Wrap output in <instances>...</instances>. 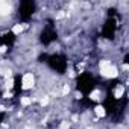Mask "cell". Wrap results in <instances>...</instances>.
<instances>
[{"label":"cell","instance_id":"1","mask_svg":"<svg viewBox=\"0 0 129 129\" xmlns=\"http://www.w3.org/2000/svg\"><path fill=\"white\" fill-rule=\"evenodd\" d=\"M35 85V76L34 73H24L21 78V88L23 90H30Z\"/></svg>","mask_w":129,"mask_h":129},{"label":"cell","instance_id":"2","mask_svg":"<svg viewBox=\"0 0 129 129\" xmlns=\"http://www.w3.org/2000/svg\"><path fill=\"white\" fill-rule=\"evenodd\" d=\"M102 76L105 79H112V78H117L118 76V69L114 67V66H109V67H105L102 69Z\"/></svg>","mask_w":129,"mask_h":129},{"label":"cell","instance_id":"3","mask_svg":"<svg viewBox=\"0 0 129 129\" xmlns=\"http://www.w3.org/2000/svg\"><path fill=\"white\" fill-rule=\"evenodd\" d=\"M90 99H91V100L99 102V100H102V99H103V93H102L100 90H93V91L90 93Z\"/></svg>","mask_w":129,"mask_h":129},{"label":"cell","instance_id":"4","mask_svg":"<svg viewBox=\"0 0 129 129\" xmlns=\"http://www.w3.org/2000/svg\"><path fill=\"white\" fill-rule=\"evenodd\" d=\"M123 94H124V85H117L114 88V97L118 100V99H121Z\"/></svg>","mask_w":129,"mask_h":129},{"label":"cell","instance_id":"5","mask_svg":"<svg viewBox=\"0 0 129 129\" xmlns=\"http://www.w3.org/2000/svg\"><path fill=\"white\" fill-rule=\"evenodd\" d=\"M93 111H94V114H96L99 118H102V117H105V115H106V109H105L102 105H97V106H96Z\"/></svg>","mask_w":129,"mask_h":129},{"label":"cell","instance_id":"6","mask_svg":"<svg viewBox=\"0 0 129 129\" xmlns=\"http://www.w3.org/2000/svg\"><path fill=\"white\" fill-rule=\"evenodd\" d=\"M23 30H24V24H20V23H17V24H14V26H12V32H14L15 35H20Z\"/></svg>","mask_w":129,"mask_h":129},{"label":"cell","instance_id":"7","mask_svg":"<svg viewBox=\"0 0 129 129\" xmlns=\"http://www.w3.org/2000/svg\"><path fill=\"white\" fill-rule=\"evenodd\" d=\"M20 103H21V106H29V105H32V97L23 96V97L20 99Z\"/></svg>","mask_w":129,"mask_h":129},{"label":"cell","instance_id":"8","mask_svg":"<svg viewBox=\"0 0 129 129\" xmlns=\"http://www.w3.org/2000/svg\"><path fill=\"white\" fill-rule=\"evenodd\" d=\"M70 126H72V123L69 120H62L59 124V129H70Z\"/></svg>","mask_w":129,"mask_h":129},{"label":"cell","instance_id":"9","mask_svg":"<svg viewBox=\"0 0 129 129\" xmlns=\"http://www.w3.org/2000/svg\"><path fill=\"white\" fill-rule=\"evenodd\" d=\"M49 102H50L49 96H43V99L40 100V105H41V106H47V105H49Z\"/></svg>","mask_w":129,"mask_h":129}]
</instances>
